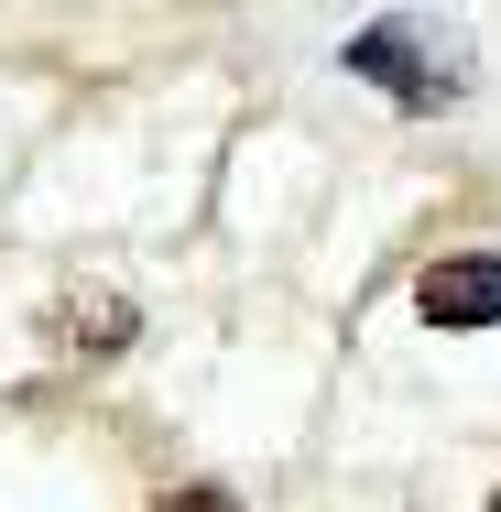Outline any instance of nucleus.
Segmentation results:
<instances>
[{"mask_svg":"<svg viewBox=\"0 0 501 512\" xmlns=\"http://www.w3.org/2000/svg\"><path fill=\"white\" fill-rule=\"evenodd\" d=\"M414 316L425 327H501V251H447L414 273Z\"/></svg>","mask_w":501,"mask_h":512,"instance_id":"nucleus-1","label":"nucleus"},{"mask_svg":"<svg viewBox=\"0 0 501 512\" xmlns=\"http://www.w3.org/2000/svg\"><path fill=\"white\" fill-rule=\"evenodd\" d=\"M338 66H349V77H371V88H393L403 109H436L447 88H458V66H425L403 22H371V33H349V44H338Z\"/></svg>","mask_w":501,"mask_h":512,"instance_id":"nucleus-2","label":"nucleus"},{"mask_svg":"<svg viewBox=\"0 0 501 512\" xmlns=\"http://www.w3.org/2000/svg\"><path fill=\"white\" fill-rule=\"evenodd\" d=\"M55 338H77V349H120V338H131V316L99 295V316H55Z\"/></svg>","mask_w":501,"mask_h":512,"instance_id":"nucleus-3","label":"nucleus"},{"mask_svg":"<svg viewBox=\"0 0 501 512\" xmlns=\"http://www.w3.org/2000/svg\"><path fill=\"white\" fill-rule=\"evenodd\" d=\"M164 512H240V502H229V491H207V480H197V491H175Z\"/></svg>","mask_w":501,"mask_h":512,"instance_id":"nucleus-4","label":"nucleus"},{"mask_svg":"<svg viewBox=\"0 0 501 512\" xmlns=\"http://www.w3.org/2000/svg\"><path fill=\"white\" fill-rule=\"evenodd\" d=\"M491 512H501V491H491Z\"/></svg>","mask_w":501,"mask_h":512,"instance_id":"nucleus-5","label":"nucleus"}]
</instances>
